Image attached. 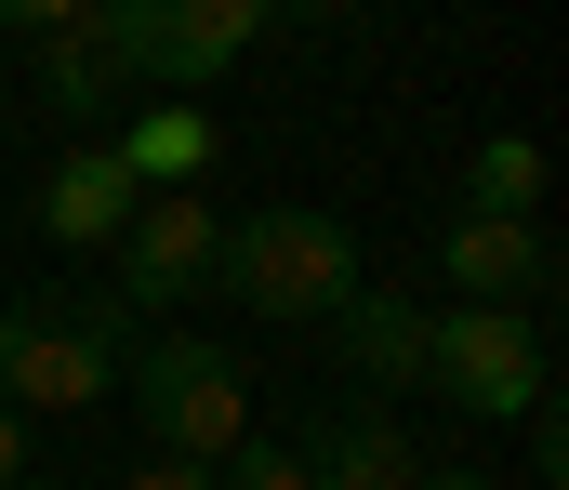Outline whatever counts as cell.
Here are the masks:
<instances>
[{"label":"cell","instance_id":"5b68a950","mask_svg":"<svg viewBox=\"0 0 569 490\" xmlns=\"http://www.w3.org/2000/svg\"><path fill=\"white\" fill-rule=\"evenodd\" d=\"M543 384H557V358H543L530 306H450V319H425V398H450L463 424H517Z\"/></svg>","mask_w":569,"mask_h":490},{"label":"cell","instance_id":"7a4b0ae2","mask_svg":"<svg viewBox=\"0 0 569 490\" xmlns=\"http://www.w3.org/2000/svg\"><path fill=\"white\" fill-rule=\"evenodd\" d=\"M358 279H371V252H358V226L318 212V199H266V212L226 226V252H212V292H239L252 319H331Z\"/></svg>","mask_w":569,"mask_h":490},{"label":"cell","instance_id":"5bb4252c","mask_svg":"<svg viewBox=\"0 0 569 490\" xmlns=\"http://www.w3.org/2000/svg\"><path fill=\"white\" fill-rule=\"evenodd\" d=\"M212 490H305V451H279V438H239V451H212Z\"/></svg>","mask_w":569,"mask_h":490},{"label":"cell","instance_id":"d6986e66","mask_svg":"<svg viewBox=\"0 0 569 490\" xmlns=\"http://www.w3.org/2000/svg\"><path fill=\"white\" fill-rule=\"evenodd\" d=\"M411 490H490V464H425Z\"/></svg>","mask_w":569,"mask_h":490},{"label":"cell","instance_id":"ac0fdd59","mask_svg":"<svg viewBox=\"0 0 569 490\" xmlns=\"http://www.w3.org/2000/svg\"><path fill=\"white\" fill-rule=\"evenodd\" d=\"M27 478V411H0V490Z\"/></svg>","mask_w":569,"mask_h":490},{"label":"cell","instance_id":"8fae6325","mask_svg":"<svg viewBox=\"0 0 569 490\" xmlns=\"http://www.w3.org/2000/svg\"><path fill=\"white\" fill-rule=\"evenodd\" d=\"M107 160L133 172L146 199H172V186H199V172H212V120H199V107H133V120L107 133Z\"/></svg>","mask_w":569,"mask_h":490},{"label":"cell","instance_id":"ba28073f","mask_svg":"<svg viewBox=\"0 0 569 490\" xmlns=\"http://www.w3.org/2000/svg\"><path fill=\"white\" fill-rule=\"evenodd\" d=\"M331 344H345V371L371 384V411L425 384V306H411V292H371V279H358V292L331 306Z\"/></svg>","mask_w":569,"mask_h":490},{"label":"cell","instance_id":"3957f363","mask_svg":"<svg viewBox=\"0 0 569 490\" xmlns=\"http://www.w3.org/2000/svg\"><path fill=\"white\" fill-rule=\"evenodd\" d=\"M120 358H133L120 292H27L0 306V411H93L120 398Z\"/></svg>","mask_w":569,"mask_h":490},{"label":"cell","instance_id":"9a60e30c","mask_svg":"<svg viewBox=\"0 0 569 490\" xmlns=\"http://www.w3.org/2000/svg\"><path fill=\"white\" fill-rule=\"evenodd\" d=\"M517 424H530V478H543V490H569V424H557V384H543Z\"/></svg>","mask_w":569,"mask_h":490},{"label":"cell","instance_id":"e0dca14e","mask_svg":"<svg viewBox=\"0 0 569 490\" xmlns=\"http://www.w3.org/2000/svg\"><path fill=\"white\" fill-rule=\"evenodd\" d=\"M120 490H212V464H172V451H146V464H133Z\"/></svg>","mask_w":569,"mask_h":490},{"label":"cell","instance_id":"9c48e42d","mask_svg":"<svg viewBox=\"0 0 569 490\" xmlns=\"http://www.w3.org/2000/svg\"><path fill=\"white\" fill-rule=\"evenodd\" d=\"M133 199H146V186L107 160V147H67V160L40 172V239H67V252H120Z\"/></svg>","mask_w":569,"mask_h":490},{"label":"cell","instance_id":"4fadbf2b","mask_svg":"<svg viewBox=\"0 0 569 490\" xmlns=\"http://www.w3.org/2000/svg\"><path fill=\"white\" fill-rule=\"evenodd\" d=\"M40 93L67 107V120H93L120 80H107V53H93V27H67V40H40Z\"/></svg>","mask_w":569,"mask_h":490},{"label":"cell","instance_id":"8992f818","mask_svg":"<svg viewBox=\"0 0 569 490\" xmlns=\"http://www.w3.org/2000/svg\"><path fill=\"white\" fill-rule=\"evenodd\" d=\"M212 252H226V226H212L199 186L133 199V226H120V319H159V331H172L186 292H212Z\"/></svg>","mask_w":569,"mask_h":490},{"label":"cell","instance_id":"30bf717a","mask_svg":"<svg viewBox=\"0 0 569 490\" xmlns=\"http://www.w3.org/2000/svg\"><path fill=\"white\" fill-rule=\"evenodd\" d=\"M411 478H425V451H411L398 411H371V398L305 438V490H411Z\"/></svg>","mask_w":569,"mask_h":490},{"label":"cell","instance_id":"6da1fadb","mask_svg":"<svg viewBox=\"0 0 569 490\" xmlns=\"http://www.w3.org/2000/svg\"><path fill=\"white\" fill-rule=\"evenodd\" d=\"M266 27H279V0H93V53L146 107H199Z\"/></svg>","mask_w":569,"mask_h":490},{"label":"cell","instance_id":"ffe728a7","mask_svg":"<svg viewBox=\"0 0 569 490\" xmlns=\"http://www.w3.org/2000/svg\"><path fill=\"white\" fill-rule=\"evenodd\" d=\"M13 490H80V478H40V464H27V478H13Z\"/></svg>","mask_w":569,"mask_h":490},{"label":"cell","instance_id":"2e32d148","mask_svg":"<svg viewBox=\"0 0 569 490\" xmlns=\"http://www.w3.org/2000/svg\"><path fill=\"white\" fill-rule=\"evenodd\" d=\"M93 27V0H0V40H67Z\"/></svg>","mask_w":569,"mask_h":490},{"label":"cell","instance_id":"52a82bcc","mask_svg":"<svg viewBox=\"0 0 569 490\" xmlns=\"http://www.w3.org/2000/svg\"><path fill=\"white\" fill-rule=\"evenodd\" d=\"M437 266H450V292L463 306H543V226H503V212H450V239H437Z\"/></svg>","mask_w":569,"mask_h":490},{"label":"cell","instance_id":"7c38bea8","mask_svg":"<svg viewBox=\"0 0 569 490\" xmlns=\"http://www.w3.org/2000/svg\"><path fill=\"white\" fill-rule=\"evenodd\" d=\"M463 212H503V226H530V212H543V147H530V133H490V147H463Z\"/></svg>","mask_w":569,"mask_h":490},{"label":"cell","instance_id":"277c9868","mask_svg":"<svg viewBox=\"0 0 569 490\" xmlns=\"http://www.w3.org/2000/svg\"><path fill=\"white\" fill-rule=\"evenodd\" d=\"M120 398H133V424L172 451V464H212V451L252 438V358H226L212 331H133Z\"/></svg>","mask_w":569,"mask_h":490}]
</instances>
